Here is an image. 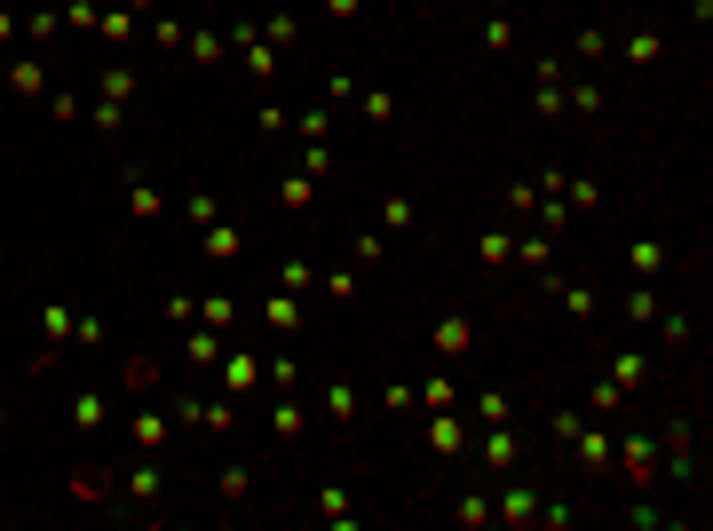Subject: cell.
Instances as JSON below:
<instances>
[{
	"label": "cell",
	"instance_id": "37",
	"mask_svg": "<svg viewBox=\"0 0 713 531\" xmlns=\"http://www.w3.org/2000/svg\"><path fill=\"white\" fill-rule=\"evenodd\" d=\"M278 286H286V294H317V262H286Z\"/></svg>",
	"mask_w": 713,
	"mask_h": 531
},
{
	"label": "cell",
	"instance_id": "42",
	"mask_svg": "<svg viewBox=\"0 0 713 531\" xmlns=\"http://www.w3.org/2000/svg\"><path fill=\"white\" fill-rule=\"evenodd\" d=\"M349 262H357V270H373V262H381V238H373V230H357V238H349Z\"/></svg>",
	"mask_w": 713,
	"mask_h": 531
},
{
	"label": "cell",
	"instance_id": "32",
	"mask_svg": "<svg viewBox=\"0 0 713 531\" xmlns=\"http://www.w3.org/2000/svg\"><path fill=\"white\" fill-rule=\"evenodd\" d=\"M317 286H325L333 302H349V294H357V262H341V270H317Z\"/></svg>",
	"mask_w": 713,
	"mask_h": 531
},
{
	"label": "cell",
	"instance_id": "14",
	"mask_svg": "<svg viewBox=\"0 0 713 531\" xmlns=\"http://www.w3.org/2000/svg\"><path fill=\"white\" fill-rule=\"evenodd\" d=\"M167 428H175V413H135V421H127V444H135V452H159Z\"/></svg>",
	"mask_w": 713,
	"mask_h": 531
},
{
	"label": "cell",
	"instance_id": "38",
	"mask_svg": "<svg viewBox=\"0 0 713 531\" xmlns=\"http://www.w3.org/2000/svg\"><path fill=\"white\" fill-rule=\"evenodd\" d=\"M634 270L658 278V270H666V246H658V238H634Z\"/></svg>",
	"mask_w": 713,
	"mask_h": 531
},
{
	"label": "cell",
	"instance_id": "41",
	"mask_svg": "<svg viewBox=\"0 0 713 531\" xmlns=\"http://www.w3.org/2000/svg\"><path fill=\"white\" fill-rule=\"evenodd\" d=\"M658 48H666L658 32H634V40H626V64H658Z\"/></svg>",
	"mask_w": 713,
	"mask_h": 531
},
{
	"label": "cell",
	"instance_id": "31",
	"mask_svg": "<svg viewBox=\"0 0 713 531\" xmlns=\"http://www.w3.org/2000/svg\"><path fill=\"white\" fill-rule=\"evenodd\" d=\"M302 175H317V183L333 175V143H325V135H309V143H302Z\"/></svg>",
	"mask_w": 713,
	"mask_h": 531
},
{
	"label": "cell",
	"instance_id": "36",
	"mask_svg": "<svg viewBox=\"0 0 713 531\" xmlns=\"http://www.w3.org/2000/svg\"><path fill=\"white\" fill-rule=\"evenodd\" d=\"M484 48H515V16H508V8L484 16Z\"/></svg>",
	"mask_w": 713,
	"mask_h": 531
},
{
	"label": "cell",
	"instance_id": "9",
	"mask_svg": "<svg viewBox=\"0 0 713 531\" xmlns=\"http://www.w3.org/2000/svg\"><path fill=\"white\" fill-rule=\"evenodd\" d=\"M238 246H246V230H238V222H222V214H214V222L199 230V254H206V262H230Z\"/></svg>",
	"mask_w": 713,
	"mask_h": 531
},
{
	"label": "cell",
	"instance_id": "7",
	"mask_svg": "<svg viewBox=\"0 0 713 531\" xmlns=\"http://www.w3.org/2000/svg\"><path fill=\"white\" fill-rule=\"evenodd\" d=\"M492 524H508V531L539 524V492L531 484H508V500H492Z\"/></svg>",
	"mask_w": 713,
	"mask_h": 531
},
{
	"label": "cell",
	"instance_id": "44",
	"mask_svg": "<svg viewBox=\"0 0 713 531\" xmlns=\"http://www.w3.org/2000/svg\"><path fill=\"white\" fill-rule=\"evenodd\" d=\"M365 119H373V127H389V119H397V96H389V88H373V96H365Z\"/></svg>",
	"mask_w": 713,
	"mask_h": 531
},
{
	"label": "cell",
	"instance_id": "22",
	"mask_svg": "<svg viewBox=\"0 0 713 531\" xmlns=\"http://www.w3.org/2000/svg\"><path fill=\"white\" fill-rule=\"evenodd\" d=\"M246 492H254V468H246V460H230V468L214 476V500H230V508H238Z\"/></svg>",
	"mask_w": 713,
	"mask_h": 531
},
{
	"label": "cell",
	"instance_id": "8",
	"mask_svg": "<svg viewBox=\"0 0 713 531\" xmlns=\"http://www.w3.org/2000/svg\"><path fill=\"white\" fill-rule=\"evenodd\" d=\"M159 492H167V476H159V468H151V460H143V468H127V476H119V484H111V500H135V508H151V500H159Z\"/></svg>",
	"mask_w": 713,
	"mask_h": 531
},
{
	"label": "cell",
	"instance_id": "45",
	"mask_svg": "<svg viewBox=\"0 0 713 531\" xmlns=\"http://www.w3.org/2000/svg\"><path fill=\"white\" fill-rule=\"evenodd\" d=\"M48 111H56V119H64V127H72V119H88V104H80V96H64V88H56V96H48Z\"/></svg>",
	"mask_w": 713,
	"mask_h": 531
},
{
	"label": "cell",
	"instance_id": "43",
	"mask_svg": "<svg viewBox=\"0 0 713 531\" xmlns=\"http://www.w3.org/2000/svg\"><path fill=\"white\" fill-rule=\"evenodd\" d=\"M626 318L650 325V318H658V294H650V286H634V294H626Z\"/></svg>",
	"mask_w": 713,
	"mask_h": 531
},
{
	"label": "cell",
	"instance_id": "39",
	"mask_svg": "<svg viewBox=\"0 0 713 531\" xmlns=\"http://www.w3.org/2000/svg\"><path fill=\"white\" fill-rule=\"evenodd\" d=\"M143 389H159V365L151 357H127V397H143Z\"/></svg>",
	"mask_w": 713,
	"mask_h": 531
},
{
	"label": "cell",
	"instance_id": "5",
	"mask_svg": "<svg viewBox=\"0 0 713 531\" xmlns=\"http://www.w3.org/2000/svg\"><path fill=\"white\" fill-rule=\"evenodd\" d=\"M571 452H579V468H587V476H603V468H611V452H618V436L587 421L579 436H571Z\"/></svg>",
	"mask_w": 713,
	"mask_h": 531
},
{
	"label": "cell",
	"instance_id": "3",
	"mask_svg": "<svg viewBox=\"0 0 713 531\" xmlns=\"http://www.w3.org/2000/svg\"><path fill=\"white\" fill-rule=\"evenodd\" d=\"M476 444H484V468H492V476H515V460H523V444H515V421H492L484 436H476Z\"/></svg>",
	"mask_w": 713,
	"mask_h": 531
},
{
	"label": "cell",
	"instance_id": "20",
	"mask_svg": "<svg viewBox=\"0 0 713 531\" xmlns=\"http://www.w3.org/2000/svg\"><path fill=\"white\" fill-rule=\"evenodd\" d=\"M412 405H428V413H452V405H460V381H452V373H436V381H420V389H412Z\"/></svg>",
	"mask_w": 713,
	"mask_h": 531
},
{
	"label": "cell",
	"instance_id": "17",
	"mask_svg": "<svg viewBox=\"0 0 713 531\" xmlns=\"http://www.w3.org/2000/svg\"><path fill=\"white\" fill-rule=\"evenodd\" d=\"M278 207H286V214H309V207H317V175H302V167H294V175L278 183Z\"/></svg>",
	"mask_w": 713,
	"mask_h": 531
},
{
	"label": "cell",
	"instance_id": "10",
	"mask_svg": "<svg viewBox=\"0 0 713 531\" xmlns=\"http://www.w3.org/2000/svg\"><path fill=\"white\" fill-rule=\"evenodd\" d=\"M8 96H48V64L40 56H8Z\"/></svg>",
	"mask_w": 713,
	"mask_h": 531
},
{
	"label": "cell",
	"instance_id": "34",
	"mask_svg": "<svg viewBox=\"0 0 713 531\" xmlns=\"http://www.w3.org/2000/svg\"><path fill=\"white\" fill-rule=\"evenodd\" d=\"M262 389H302V365H294V357H270V365H262Z\"/></svg>",
	"mask_w": 713,
	"mask_h": 531
},
{
	"label": "cell",
	"instance_id": "35",
	"mask_svg": "<svg viewBox=\"0 0 713 531\" xmlns=\"http://www.w3.org/2000/svg\"><path fill=\"white\" fill-rule=\"evenodd\" d=\"M103 104H127V96H135V72H127V64H111V72H103V88H96Z\"/></svg>",
	"mask_w": 713,
	"mask_h": 531
},
{
	"label": "cell",
	"instance_id": "28",
	"mask_svg": "<svg viewBox=\"0 0 713 531\" xmlns=\"http://www.w3.org/2000/svg\"><path fill=\"white\" fill-rule=\"evenodd\" d=\"M127 214H135V222H159V214H167V199H159L151 183H127Z\"/></svg>",
	"mask_w": 713,
	"mask_h": 531
},
{
	"label": "cell",
	"instance_id": "13",
	"mask_svg": "<svg viewBox=\"0 0 713 531\" xmlns=\"http://www.w3.org/2000/svg\"><path fill=\"white\" fill-rule=\"evenodd\" d=\"M428 341H436V357H468V349H476V325H468V318H436Z\"/></svg>",
	"mask_w": 713,
	"mask_h": 531
},
{
	"label": "cell",
	"instance_id": "24",
	"mask_svg": "<svg viewBox=\"0 0 713 531\" xmlns=\"http://www.w3.org/2000/svg\"><path fill=\"white\" fill-rule=\"evenodd\" d=\"M476 262H484V270H508V262H515V238H508V230H484V238H476Z\"/></svg>",
	"mask_w": 713,
	"mask_h": 531
},
{
	"label": "cell",
	"instance_id": "16",
	"mask_svg": "<svg viewBox=\"0 0 713 531\" xmlns=\"http://www.w3.org/2000/svg\"><path fill=\"white\" fill-rule=\"evenodd\" d=\"M428 452H444V460H460V452H468V428L452 421V413H436V421H428Z\"/></svg>",
	"mask_w": 713,
	"mask_h": 531
},
{
	"label": "cell",
	"instance_id": "27",
	"mask_svg": "<svg viewBox=\"0 0 713 531\" xmlns=\"http://www.w3.org/2000/svg\"><path fill=\"white\" fill-rule=\"evenodd\" d=\"M317 516H325V524H349V516H357L349 484H325V492H317Z\"/></svg>",
	"mask_w": 713,
	"mask_h": 531
},
{
	"label": "cell",
	"instance_id": "26",
	"mask_svg": "<svg viewBox=\"0 0 713 531\" xmlns=\"http://www.w3.org/2000/svg\"><path fill=\"white\" fill-rule=\"evenodd\" d=\"M270 428H278L286 444H294V436H302V428H309V413H302V405H294V389H278V413H270Z\"/></svg>",
	"mask_w": 713,
	"mask_h": 531
},
{
	"label": "cell",
	"instance_id": "15",
	"mask_svg": "<svg viewBox=\"0 0 713 531\" xmlns=\"http://www.w3.org/2000/svg\"><path fill=\"white\" fill-rule=\"evenodd\" d=\"M611 381L618 389H650V357L642 349H611Z\"/></svg>",
	"mask_w": 713,
	"mask_h": 531
},
{
	"label": "cell",
	"instance_id": "21",
	"mask_svg": "<svg viewBox=\"0 0 713 531\" xmlns=\"http://www.w3.org/2000/svg\"><path fill=\"white\" fill-rule=\"evenodd\" d=\"M262 318H270V333H294V325H302V294H286V286H278V294L262 302Z\"/></svg>",
	"mask_w": 713,
	"mask_h": 531
},
{
	"label": "cell",
	"instance_id": "48",
	"mask_svg": "<svg viewBox=\"0 0 713 531\" xmlns=\"http://www.w3.org/2000/svg\"><path fill=\"white\" fill-rule=\"evenodd\" d=\"M8 40H16V16H8V8H0V48H8Z\"/></svg>",
	"mask_w": 713,
	"mask_h": 531
},
{
	"label": "cell",
	"instance_id": "29",
	"mask_svg": "<svg viewBox=\"0 0 713 531\" xmlns=\"http://www.w3.org/2000/svg\"><path fill=\"white\" fill-rule=\"evenodd\" d=\"M199 325L230 333V325H238V302H230V294H206V302H199Z\"/></svg>",
	"mask_w": 713,
	"mask_h": 531
},
{
	"label": "cell",
	"instance_id": "33",
	"mask_svg": "<svg viewBox=\"0 0 713 531\" xmlns=\"http://www.w3.org/2000/svg\"><path fill=\"white\" fill-rule=\"evenodd\" d=\"M555 294H563V310H571V318H595V286H571V278H555Z\"/></svg>",
	"mask_w": 713,
	"mask_h": 531
},
{
	"label": "cell",
	"instance_id": "18",
	"mask_svg": "<svg viewBox=\"0 0 713 531\" xmlns=\"http://www.w3.org/2000/svg\"><path fill=\"white\" fill-rule=\"evenodd\" d=\"M238 56H246V72H254V80H278V48H270V40L238 32Z\"/></svg>",
	"mask_w": 713,
	"mask_h": 531
},
{
	"label": "cell",
	"instance_id": "6",
	"mask_svg": "<svg viewBox=\"0 0 713 531\" xmlns=\"http://www.w3.org/2000/svg\"><path fill=\"white\" fill-rule=\"evenodd\" d=\"M72 310H64V302H48V310H40V357H32V365H56V349H64V341H72Z\"/></svg>",
	"mask_w": 713,
	"mask_h": 531
},
{
	"label": "cell",
	"instance_id": "47",
	"mask_svg": "<svg viewBox=\"0 0 713 531\" xmlns=\"http://www.w3.org/2000/svg\"><path fill=\"white\" fill-rule=\"evenodd\" d=\"M325 16H333V24H357V16H365V0H325Z\"/></svg>",
	"mask_w": 713,
	"mask_h": 531
},
{
	"label": "cell",
	"instance_id": "25",
	"mask_svg": "<svg viewBox=\"0 0 713 531\" xmlns=\"http://www.w3.org/2000/svg\"><path fill=\"white\" fill-rule=\"evenodd\" d=\"M452 524H460V531H484V524H492V500H484V492H460V500H452Z\"/></svg>",
	"mask_w": 713,
	"mask_h": 531
},
{
	"label": "cell",
	"instance_id": "46",
	"mask_svg": "<svg viewBox=\"0 0 713 531\" xmlns=\"http://www.w3.org/2000/svg\"><path fill=\"white\" fill-rule=\"evenodd\" d=\"M381 222L389 230H412V199H381Z\"/></svg>",
	"mask_w": 713,
	"mask_h": 531
},
{
	"label": "cell",
	"instance_id": "23",
	"mask_svg": "<svg viewBox=\"0 0 713 531\" xmlns=\"http://www.w3.org/2000/svg\"><path fill=\"white\" fill-rule=\"evenodd\" d=\"M658 444H666V460H674V476H690V468H698V452H690V421H674L666 436H658Z\"/></svg>",
	"mask_w": 713,
	"mask_h": 531
},
{
	"label": "cell",
	"instance_id": "2",
	"mask_svg": "<svg viewBox=\"0 0 713 531\" xmlns=\"http://www.w3.org/2000/svg\"><path fill=\"white\" fill-rule=\"evenodd\" d=\"M214 373H222V397H254V389H262L254 349H222V365H214Z\"/></svg>",
	"mask_w": 713,
	"mask_h": 531
},
{
	"label": "cell",
	"instance_id": "30",
	"mask_svg": "<svg viewBox=\"0 0 713 531\" xmlns=\"http://www.w3.org/2000/svg\"><path fill=\"white\" fill-rule=\"evenodd\" d=\"M325 421H357V389L349 381H325Z\"/></svg>",
	"mask_w": 713,
	"mask_h": 531
},
{
	"label": "cell",
	"instance_id": "1",
	"mask_svg": "<svg viewBox=\"0 0 713 531\" xmlns=\"http://www.w3.org/2000/svg\"><path fill=\"white\" fill-rule=\"evenodd\" d=\"M167 413H175V428H206V436H230V428H238V397H175Z\"/></svg>",
	"mask_w": 713,
	"mask_h": 531
},
{
	"label": "cell",
	"instance_id": "40",
	"mask_svg": "<svg viewBox=\"0 0 713 531\" xmlns=\"http://www.w3.org/2000/svg\"><path fill=\"white\" fill-rule=\"evenodd\" d=\"M547 428H555V436H563V444H571V436H579V428H587V413H579V405H555V413H547Z\"/></svg>",
	"mask_w": 713,
	"mask_h": 531
},
{
	"label": "cell",
	"instance_id": "12",
	"mask_svg": "<svg viewBox=\"0 0 713 531\" xmlns=\"http://www.w3.org/2000/svg\"><path fill=\"white\" fill-rule=\"evenodd\" d=\"M531 104L547 111V119H563V56H547V64H539V88H531Z\"/></svg>",
	"mask_w": 713,
	"mask_h": 531
},
{
	"label": "cell",
	"instance_id": "11",
	"mask_svg": "<svg viewBox=\"0 0 713 531\" xmlns=\"http://www.w3.org/2000/svg\"><path fill=\"white\" fill-rule=\"evenodd\" d=\"M103 421H111V397H103V389H80V397H72V428H80V436H103Z\"/></svg>",
	"mask_w": 713,
	"mask_h": 531
},
{
	"label": "cell",
	"instance_id": "49",
	"mask_svg": "<svg viewBox=\"0 0 713 531\" xmlns=\"http://www.w3.org/2000/svg\"><path fill=\"white\" fill-rule=\"evenodd\" d=\"M0 428H8V405H0Z\"/></svg>",
	"mask_w": 713,
	"mask_h": 531
},
{
	"label": "cell",
	"instance_id": "4",
	"mask_svg": "<svg viewBox=\"0 0 713 531\" xmlns=\"http://www.w3.org/2000/svg\"><path fill=\"white\" fill-rule=\"evenodd\" d=\"M611 468H626L634 484H650V476H658V436H618Z\"/></svg>",
	"mask_w": 713,
	"mask_h": 531
},
{
	"label": "cell",
	"instance_id": "19",
	"mask_svg": "<svg viewBox=\"0 0 713 531\" xmlns=\"http://www.w3.org/2000/svg\"><path fill=\"white\" fill-rule=\"evenodd\" d=\"M515 262H523V270H555V230H531V238H515Z\"/></svg>",
	"mask_w": 713,
	"mask_h": 531
}]
</instances>
